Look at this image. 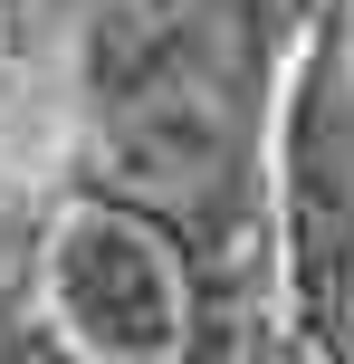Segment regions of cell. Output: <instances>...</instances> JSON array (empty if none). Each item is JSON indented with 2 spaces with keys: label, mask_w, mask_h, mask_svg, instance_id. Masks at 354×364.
<instances>
[{
  "label": "cell",
  "mask_w": 354,
  "mask_h": 364,
  "mask_svg": "<svg viewBox=\"0 0 354 364\" xmlns=\"http://www.w3.org/2000/svg\"><path fill=\"white\" fill-rule=\"evenodd\" d=\"M278 259L306 336L345 346L354 307V0H316L278 96Z\"/></svg>",
  "instance_id": "cell-1"
},
{
  "label": "cell",
  "mask_w": 354,
  "mask_h": 364,
  "mask_svg": "<svg viewBox=\"0 0 354 364\" xmlns=\"http://www.w3.org/2000/svg\"><path fill=\"white\" fill-rule=\"evenodd\" d=\"M38 278H48L57 336L87 364H172L192 336V259L144 211H115V201L67 211Z\"/></svg>",
  "instance_id": "cell-2"
}]
</instances>
